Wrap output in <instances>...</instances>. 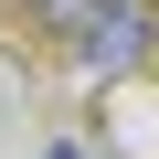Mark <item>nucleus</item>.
Segmentation results:
<instances>
[{
    "label": "nucleus",
    "mask_w": 159,
    "mask_h": 159,
    "mask_svg": "<svg viewBox=\"0 0 159 159\" xmlns=\"http://www.w3.org/2000/svg\"><path fill=\"white\" fill-rule=\"evenodd\" d=\"M159 64V0H106V11L74 32V74L106 85V74H148Z\"/></svg>",
    "instance_id": "f257e3e1"
},
{
    "label": "nucleus",
    "mask_w": 159,
    "mask_h": 159,
    "mask_svg": "<svg viewBox=\"0 0 159 159\" xmlns=\"http://www.w3.org/2000/svg\"><path fill=\"white\" fill-rule=\"evenodd\" d=\"M21 11H32V21H43L53 43H74V32H85V21L106 11V0H21Z\"/></svg>",
    "instance_id": "f03ea898"
}]
</instances>
